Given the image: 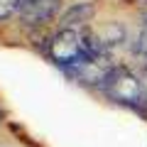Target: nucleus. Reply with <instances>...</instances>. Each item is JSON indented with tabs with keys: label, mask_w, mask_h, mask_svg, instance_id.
I'll use <instances>...</instances> for the list:
<instances>
[{
	"label": "nucleus",
	"mask_w": 147,
	"mask_h": 147,
	"mask_svg": "<svg viewBox=\"0 0 147 147\" xmlns=\"http://www.w3.org/2000/svg\"><path fill=\"white\" fill-rule=\"evenodd\" d=\"M103 86L105 93H110L120 103H130V105H142L147 98V88L142 86V81H137L130 71L125 69H113L103 76Z\"/></svg>",
	"instance_id": "nucleus-1"
},
{
	"label": "nucleus",
	"mask_w": 147,
	"mask_h": 147,
	"mask_svg": "<svg viewBox=\"0 0 147 147\" xmlns=\"http://www.w3.org/2000/svg\"><path fill=\"white\" fill-rule=\"evenodd\" d=\"M91 15H93V5H88V3H79V5L69 7V12L61 17V30H76L79 25H84V22L91 20Z\"/></svg>",
	"instance_id": "nucleus-2"
},
{
	"label": "nucleus",
	"mask_w": 147,
	"mask_h": 147,
	"mask_svg": "<svg viewBox=\"0 0 147 147\" xmlns=\"http://www.w3.org/2000/svg\"><path fill=\"white\" fill-rule=\"evenodd\" d=\"M22 3H25V0H0V22L7 20V17L15 15V12H20Z\"/></svg>",
	"instance_id": "nucleus-3"
},
{
	"label": "nucleus",
	"mask_w": 147,
	"mask_h": 147,
	"mask_svg": "<svg viewBox=\"0 0 147 147\" xmlns=\"http://www.w3.org/2000/svg\"><path fill=\"white\" fill-rule=\"evenodd\" d=\"M137 54L147 61V22H142V32L137 37Z\"/></svg>",
	"instance_id": "nucleus-4"
},
{
	"label": "nucleus",
	"mask_w": 147,
	"mask_h": 147,
	"mask_svg": "<svg viewBox=\"0 0 147 147\" xmlns=\"http://www.w3.org/2000/svg\"><path fill=\"white\" fill-rule=\"evenodd\" d=\"M145 22H147V0H145Z\"/></svg>",
	"instance_id": "nucleus-5"
}]
</instances>
